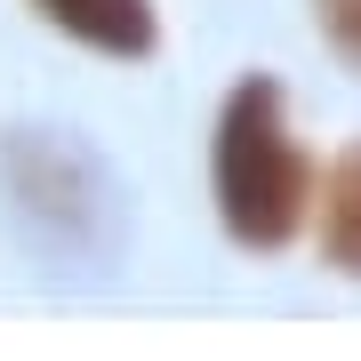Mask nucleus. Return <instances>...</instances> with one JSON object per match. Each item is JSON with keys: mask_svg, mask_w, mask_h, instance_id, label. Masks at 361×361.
<instances>
[{"mask_svg": "<svg viewBox=\"0 0 361 361\" xmlns=\"http://www.w3.org/2000/svg\"><path fill=\"white\" fill-rule=\"evenodd\" d=\"M209 193H217V217L241 249H289L313 225L322 169L297 145L289 97L273 73L233 80V97L217 113V145H209Z\"/></svg>", "mask_w": 361, "mask_h": 361, "instance_id": "1", "label": "nucleus"}, {"mask_svg": "<svg viewBox=\"0 0 361 361\" xmlns=\"http://www.w3.org/2000/svg\"><path fill=\"white\" fill-rule=\"evenodd\" d=\"M313 249L329 273L361 281V137L322 169V193H313Z\"/></svg>", "mask_w": 361, "mask_h": 361, "instance_id": "3", "label": "nucleus"}, {"mask_svg": "<svg viewBox=\"0 0 361 361\" xmlns=\"http://www.w3.org/2000/svg\"><path fill=\"white\" fill-rule=\"evenodd\" d=\"M32 16L56 25L65 40H80V49H97V56H121V65L153 56V40H161L153 0H32Z\"/></svg>", "mask_w": 361, "mask_h": 361, "instance_id": "2", "label": "nucleus"}, {"mask_svg": "<svg viewBox=\"0 0 361 361\" xmlns=\"http://www.w3.org/2000/svg\"><path fill=\"white\" fill-rule=\"evenodd\" d=\"M313 32L329 40L345 73H361V0H313Z\"/></svg>", "mask_w": 361, "mask_h": 361, "instance_id": "4", "label": "nucleus"}]
</instances>
